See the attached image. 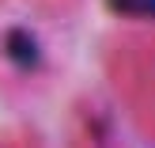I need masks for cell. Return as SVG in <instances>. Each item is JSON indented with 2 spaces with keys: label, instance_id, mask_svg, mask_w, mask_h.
Masks as SVG:
<instances>
[{
  "label": "cell",
  "instance_id": "obj_1",
  "mask_svg": "<svg viewBox=\"0 0 155 148\" xmlns=\"http://www.w3.org/2000/svg\"><path fill=\"white\" fill-rule=\"evenodd\" d=\"M8 57L15 65H38V46L27 34H8Z\"/></svg>",
  "mask_w": 155,
  "mask_h": 148
}]
</instances>
